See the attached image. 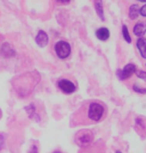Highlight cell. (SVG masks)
Listing matches in <instances>:
<instances>
[{
    "label": "cell",
    "mask_w": 146,
    "mask_h": 153,
    "mask_svg": "<svg viewBox=\"0 0 146 153\" xmlns=\"http://www.w3.org/2000/svg\"><path fill=\"white\" fill-rule=\"evenodd\" d=\"M105 113L104 106L99 103H91L88 108V117L89 119L94 121H99Z\"/></svg>",
    "instance_id": "cell-1"
},
{
    "label": "cell",
    "mask_w": 146,
    "mask_h": 153,
    "mask_svg": "<svg viewBox=\"0 0 146 153\" xmlns=\"http://www.w3.org/2000/svg\"><path fill=\"white\" fill-rule=\"evenodd\" d=\"M55 51H56V55L61 59H65L70 56L71 54V46L69 42L64 41V40H59L56 42L55 45Z\"/></svg>",
    "instance_id": "cell-2"
},
{
    "label": "cell",
    "mask_w": 146,
    "mask_h": 153,
    "mask_svg": "<svg viewBox=\"0 0 146 153\" xmlns=\"http://www.w3.org/2000/svg\"><path fill=\"white\" fill-rule=\"evenodd\" d=\"M136 65L135 64H127L122 70H118L116 71V76L120 80H125V79H128L133 76V73L136 72Z\"/></svg>",
    "instance_id": "cell-3"
},
{
    "label": "cell",
    "mask_w": 146,
    "mask_h": 153,
    "mask_svg": "<svg viewBox=\"0 0 146 153\" xmlns=\"http://www.w3.org/2000/svg\"><path fill=\"white\" fill-rule=\"evenodd\" d=\"M58 87L65 94H72L76 91V85L67 79H61L58 81Z\"/></svg>",
    "instance_id": "cell-4"
},
{
    "label": "cell",
    "mask_w": 146,
    "mask_h": 153,
    "mask_svg": "<svg viewBox=\"0 0 146 153\" xmlns=\"http://www.w3.org/2000/svg\"><path fill=\"white\" fill-rule=\"evenodd\" d=\"M91 140H93V134H90L88 130L81 131L76 136V142L80 145H87L89 143H91Z\"/></svg>",
    "instance_id": "cell-5"
},
{
    "label": "cell",
    "mask_w": 146,
    "mask_h": 153,
    "mask_svg": "<svg viewBox=\"0 0 146 153\" xmlns=\"http://www.w3.org/2000/svg\"><path fill=\"white\" fill-rule=\"evenodd\" d=\"M36 42L39 47H46L49 42V38H48V34L44 31H39L37 37H36Z\"/></svg>",
    "instance_id": "cell-6"
},
{
    "label": "cell",
    "mask_w": 146,
    "mask_h": 153,
    "mask_svg": "<svg viewBox=\"0 0 146 153\" xmlns=\"http://www.w3.org/2000/svg\"><path fill=\"white\" fill-rule=\"evenodd\" d=\"M133 34L137 37H143L146 33V22H139L133 25Z\"/></svg>",
    "instance_id": "cell-7"
},
{
    "label": "cell",
    "mask_w": 146,
    "mask_h": 153,
    "mask_svg": "<svg viewBox=\"0 0 146 153\" xmlns=\"http://www.w3.org/2000/svg\"><path fill=\"white\" fill-rule=\"evenodd\" d=\"M96 37L101 41H106L110 38V30L107 27H99L96 30Z\"/></svg>",
    "instance_id": "cell-8"
},
{
    "label": "cell",
    "mask_w": 146,
    "mask_h": 153,
    "mask_svg": "<svg viewBox=\"0 0 146 153\" xmlns=\"http://www.w3.org/2000/svg\"><path fill=\"white\" fill-rule=\"evenodd\" d=\"M136 46H137V49L139 51L142 57L146 59V39H144L143 37H139V39L137 40Z\"/></svg>",
    "instance_id": "cell-9"
},
{
    "label": "cell",
    "mask_w": 146,
    "mask_h": 153,
    "mask_svg": "<svg viewBox=\"0 0 146 153\" xmlns=\"http://www.w3.org/2000/svg\"><path fill=\"white\" fill-rule=\"evenodd\" d=\"M95 9L98 17L102 22L105 21V15H104V7H103V0H95Z\"/></svg>",
    "instance_id": "cell-10"
},
{
    "label": "cell",
    "mask_w": 146,
    "mask_h": 153,
    "mask_svg": "<svg viewBox=\"0 0 146 153\" xmlns=\"http://www.w3.org/2000/svg\"><path fill=\"white\" fill-rule=\"evenodd\" d=\"M14 54H15V51H14V49L12 48V46L9 45V44H4L2 45V47H1V55L4 57L9 58L14 56Z\"/></svg>",
    "instance_id": "cell-11"
},
{
    "label": "cell",
    "mask_w": 146,
    "mask_h": 153,
    "mask_svg": "<svg viewBox=\"0 0 146 153\" xmlns=\"http://www.w3.org/2000/svg\"><path fill=\"white\" fill-rule=\"evenodd\" d=\"M129 17L131 19H137V17L139 16V7L138 5H131L129 7Z\"/></svg>",
    "instance_id": "cell-12"
},
{
    "label": "cell",
    "mask_w": 146,
    "mask_h": 153,
    "mask_svg": "<svg viewBox=\"0 0 146 153\" xmlns=\"http://www.w3.org/2000/svg\"><path fill=\"white\" fill-rule=\"evenodd\" d=\"M122 36H123V38H125V40L127 41L128 44L131 42V37H130V34H129V32H128L127 25H122Z\"/></svg>",
    "instance_id": "cell-13"
},
{
    "label": "cell",
    "mask_w": 146,
    "mask_h": 153,
    "mask_svg": "<svg viewBox=\"0 0 146 153\" xmlns=\"http://www.w3.org/2000/svg\"><path fill=\"white\" fill-rule=\"evenodd\" d=\"M133 89L136 91V93H139V94H146V88H142L139 85L135 83L133 86Z\"/></svg>",
    "instance_id": "cell-14"
},
{
    "label": "cell",
    "mask_w": 146,
    "mask_h": 153,
    "mask_svg": "<svg viewBox=\"0 0 146 153\" xmlns=\"http://www.w3.org/2000/svg\"><path fill=\"white\" fill-rule=\"evenodd\" d=\"M136 76H138L139 79H142V80H144V81H146V72H144V71H137L136 70Z\"/></svg>",
    "instance_id": "cell-15"
},
{
    "label": "cell",
    "mask_w": 146,
    "mask_h": 153,
    "mask_svg": "<svg viewBox=\"0 0 146 153\" xmlns=\"http://www.w3.org/2000/svg\"><path fill=\"white\" fill-rule=\"evenodd\" d=\"M139 15H142L143 17H146V2L142 8H139Z\"/></svg>",
    "instance_id": "cell-16"
},
{
    "label": "cell",
    "mask_w": 146,
    "mask_h": 153,
    "mask_svg": "<svg viewBox=\"0 0 146 153\" xmlns=\"http://www.w3.org/2000/svg\"><path fill=\"white\" fill-rule=\"evenodd\" d=\"M71 0H56V2L59 4V5H66V4H69Z\"/></svg>",
    "instance_id": "cell-17"
},
{
    "label": "cell",
    "mask_w": 146,
    "mask_h": 153,
    "mask_svg": "<svg viewBox=\"0 0 146 153\" xmlns=\"http://www.w3.org/2000/svg\"><path fill=\"white\" fill-rule=\"evenodd\" d=\"M4 144H5V140H4V136L0 135V150L4 147Z\"/></svg>",
    "instance_id": "cell-18"
},
{
    "label": "cell",
    "mask_w": 146,
    "mask_h": 153,
    "mask_svg": "<svg viewBox=\"0 0 146 153\" xmlns=\"http://www.w3.org/2000/svg\"><path fill=\"white\" fill-rule=\"evenodd\" d=\"M30 153H38V147L36 146V145H33L31 149V151H30Z\"/></svg>",
    "instance_id": "cell-19"
},
{
    "label": "cell",
    "mask_w": 146,
    "mask_h": 153,
    "mask_svg": "<svg viewBox=\"0 0 146 153\" xmlns=\"http://www.w3.org/2000/svg\"><path fill=\"white\" fill-rule=\"evenodd\" d=\"M137 1H140V2H146V0H137Z\"/></svg>",
    "instance_id": "cell-20"
},
{
    "label": "cell",
    "mask_w": 146,
    "mask_h": 153,
    "mask_svg": "<svg viewBox=\"0 0 146 153\" xmlns=\"http://www.w3.org/2000/svg\"><path fill=\"white\" fill-rule=\"evenodd\" d=\"M53 153H62V152H59V151H55V152H53Z\"/></svg>",
    "instance_id": "cell-21"
},
{
    "label": "cell",
    "mask_w": 146,
    "mask_h": 153,
    "mask_svg": "<svg viewBox=\"0 0 146 153\" xmlns=\"http://www.w3.org/2000/svg\"><path fill=\"white\" fill-rule=\"evenodd\" d=\"M115 153H121V152H120V151H116V152H115Z\"/></svg>",
    "instance_id": "cell-22"
},
{
    "label": "cell",
    "mask_w": 146,
    "mask_h": 153,
    "mask_svg": "<svg viewBox=\"0 0 146 153\" xmlns=\"http://www.w3.org/2000/svg\"><path fill=\"white\" fill-rule=\"evenodd\" d=\"M0 117H1V113H0Z\"/></svg>",
    "instance_id": "cell-23"
}]
</instances>
